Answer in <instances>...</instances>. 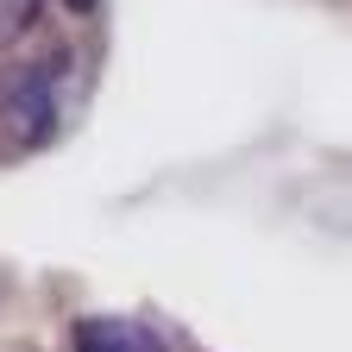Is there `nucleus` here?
<instances>
[{"instance_id": "nucleus-4", "label": "nucleus", "mask_w": 352, "mask_h": 352, "mask_svg": "<svg viewBox=\"0 0 352 352\" xmlns=\"http://www.w3.org/2000/svg\"><path fill=\"white\" fill-rule=\"evenodd\" d=\"M63 7H69V13H88V7H95V0H63Z\"/></svg>"}, {"instance_id": "nucleus-3", "label": "nucleus", "mask_w": 352, "mask_h": 352, "mask_svg": "<svg viewBox=\"0 0 352 352\" xmlns=\"http://www.w3.org/2000/svg\"><path fill=\"white\" fill-rule=\"evenodd\" d=\"M32 19H38V0H0V44L25 38V32H32Z\"/></svg>"}, {"instance_id": "nucleus-1", "label": "nucleus", "mask_w": 352, "mask_h": 352, "mask_svg": "<svg viewBox=\"0 0 352 352\" xmlns=\"http://www.w3.org/2000/svg\"><path fill=\"white\" fill-rule=\"evenodd\" d=\"M69 352H164V346L132 315H82L69 333Z\"/></svg>"}, {"instance_id": "nucleus-2", "label": "nucleus", "mask_w": 352, "mask_h": 352, "mask_svg": "<svg viewBox=\"0 0 352 352\" xmlns=\"http://www.w3.org/2000/svg\"><path fill=\"white\" fill-rule=\"evenodd\" d=\"M51 126V76L38 69V82H32V69L13 82V132L19 139H38V132Z\"/></svg>"}]
</instances>
